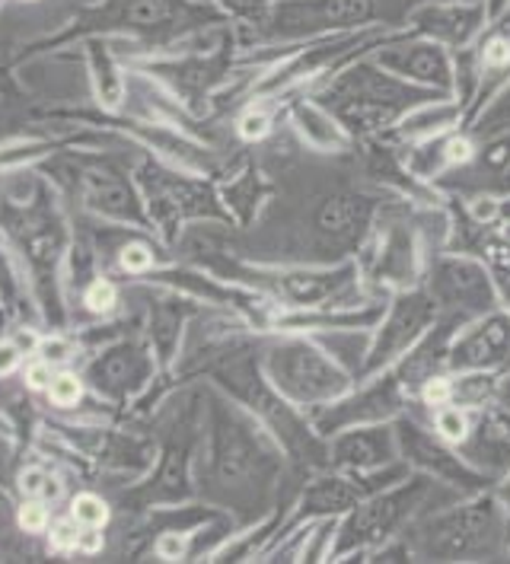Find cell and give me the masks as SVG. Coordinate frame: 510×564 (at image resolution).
<instances>
[{"label":"cell","instance_id":"obj_14","mask_svg":"<svg viewBox=\"0 0 510 564\" xmlns=\"http://www.w3.org/2000/svg\"><path fill=\"white\" fill-rule=\"evenodd\" d=\"M434 188L441 195H459V198H473V195L504 198L510 195V131L479 141L476 156L466 166L451 170L447 176L437 178Z\"/></svg>","mask_w":510,"mask_h":564},{"label":"cell","instance_id":"obj_6","mask_svg":"<svg viewBox=\"0 0 510 564\" xmlns=\"http://www.w3.org/2000/svg\"><path fill=\"white\" fill-rule=\"evenodd\" d=\"M262 373L281 399L306 415L319 412L355 387V377L341 370L310 335H287L265 348Z\"/></svg>","mask_w":510,"mask_h":564},{"label":"cell","instance_id":"obj_28","mask_svg":"<svg viewBox=\"0 0 510 564\" xmlns=\"http://www.w3.org/2000/svg\"><path fill=\"white\" fill-rule=\"evenodd\" d=\"M240 134L246 141H262L271 134V109L265 106H252L240 119Z\"/></svg>","mask_w":510,"mask_h":564},{"label":"cell","instance_id":"obj_21","mask_svg":"<svg viewBox=\"0 0 510 564\" xmlns=\"http://www.w3.org/2000/svg\"><path fill=\"white\" fill-rule=\"evenodd\" d=\"M291 124H294V131H297L303 148L313 150V153L335 156V153L355 150V138L345 131V124L335 119L323 102H316L313 96L294 102V109H291Z\"/></svg>","mask_w":510,"mask_h":564},{"label":"cell","instance_id":"obj_37","mask_svg":"<svg viewBox=\"0 0 510 564\" xmlns=\"http://www.w3.org/2000/svg\"><path fill=\"white\" fill-rule=\"evenodd\" d=\"M42 355H45V360H55V364H58V360H67V357H70V348H67L64 341H45V345H42Z\"/></svg>","mask_w":510,"mask_h":564},{"label":"cell","instance_id":"obj_39","mask_svg":"<svg viewBox=\"0 0 510 564\" xmlns=\"http://www.w3.org/2000/svg\"><path fill=\"white\" fill-rule=\"evenodd\" d=\"M102 545V539L96 533H80V542H77V549H84V552H96Z\"/></svg>","mask_w":510,"mask_h":564},{"label":"cell","instance_id":"obj_18","mask_svg":"<svg viewBox=\"0 0 510 564\" xmlns=\"http://www.w3.org/2000/svg\"><path fill=\"white\" fill-rule=\"evenodd\" d=\"M469 52L476 58V67H479V96H476L466 121L473 119L481 106L510 80V3L508 10H501L495 20H488V26L469 45Z\"/></svg>","mask_w":510,"mask_h":564},{"label":"cell","instance_id":"obj_33","mask_svg":"<svg viewBox=\"0 0 510 564\" xmlns=\"http://www.w3.org/2000/svg\"><path fill=\"white\" fill-rule=\"evenodd\" d=\"M121 265L128 268V271H144V268L151 265V252L144 246H131V249H124Z\"/></svg>","mask_w":510,"mask_h":564},{"label":"cell","instance_id":"obj_9","mask_svg":"<svg viewBox=\"0 0 510 564\" xmlns=\"http://www.w3.org/2000/svg\"><path fill=\"white\" fill-rule=\"evenodd\" d=\"M395 437H399V456L409 463V469L453 485L463 495H476L485 488H495L491 478L476 473L453 444H447L424 417L402 412L395 417Z\"/></svg>","mask_w":510,"mask_h":564},{"label":"cell","instance_id":"obj_19","mask_svg":"<svg viewBox=\"0 0 510 564\" xmlns=\"http://www.w3.org/2000/svg\"><path fill=\"white\" fill-rule=\"evenodd\" d=\"M363 501L358 476L355 473H341V469H319V476L306 481L301 491V510L294 517V523L306 520H323V517H345L351 507Z\"/></svg>","mask_w":510,"mask_h":564},{"label":"cell","instance_id":"obj_40","mask_svg":"<svg viewBox=\"0 0 510 564\" xmlns=\"http://www.w3.org/2000/svg\"><path fill=\"white\" fill-rule=\"evenodd\" d=\"M481 3H485V13H488V20H495L501 10H508L510 0H481Z\"/></svg>","mask_w":510,"mask_h":564},{"label":"cell","instance_id":"obj_25","mask_svg":"<svg viewBox=\"0 0 510 564\" xmlns=\"http://www.w3.org/2000/svg\"><path fill=\"white\" fill-rule=\"evenodd\" d=\"M427 424L447 441V444H459L466 434H469V427H473V409H463V405H456V402H447V405H441V409H434L431 415H427Z\"/></svg>","mask_w":510,"mask_h":564},{"label":"cell","instance_id":"obj_35","mask_svg":"<svg viewBox=\"0 0 510 564\" xmlns=\"http://www.w3.org/2000/svg\"><path fill=\"white\" fill-rule=\"evenodd\" d=\"M160 555L163 558H182L185 555V539L182 535H163L160 539Z\"/></svg>","mask_w":510,"mask_h":564},{"label":"cell","instance_id":"obj_5","mask_svg":"<svg viewBox=\"0 0 510 564\" xmlns=\"http://www.w3.org/2000/svg\"><path fill=\"white\" fill-rule=\"evenodd\" d=\"M355 262H358L363 284L377 297H392L395 291L421 284L427 252L412 224V198L392 195L383 202V208L373 220V230L363 239Z\"/></svg>","mask_w":510,"mask_h":564},{"label":"cell","instance_id":"obj_10","mask_svg":"<svg viewBox=\"0 0 510 564\" xmlns=\"http://www.w3.org/2000/svg\"><path fill=\"white\" fill-rule=\"evenodd\" d=\"M409 409V395L399 387V380L392 377V370H383L377 377L358 380L341 399H335L329 405H323L319 412H313L310 421L316 427V434L332 437L341 427L351 424H377V421H395Z\"/></svg>","mask_w":510,"mask_h":564},{"label":"cell","instance_id":"obj_16","mask_svg":"<svg viewBox=\"0 0 510 564\" xmlns=\"http://www.w3.org/2000/svg\"><path fill=\"white\" fill-rule=\"evenodd\" d=\"M459 456L491 478L495 485L510 473V415L504 409H498L495 402L473 412V427L469 434L456 444Z\"/></svg>","mask_w":510,"mask_h":564},{"label":"cell","instance_id":"obj_3","mask_svg":"<svg viewBox=\"0 0 510 564\" xmlns=\"http://www.w3.org/2000/svg\"><path fill=\"white\" fill-rule=\"evenodd\" d=\"M424 0H274L246 26L259 45H301L360 30H405Z\"/></svg>","mask_w":510,"mask_h":564},{"label":"cell","instance_id":"obj_22","mask_svg":"<svg viewBox=\"0 0 510 564\" xmlns=\"http://www.w3.org/2000/svg\"><path fill=\"white\" fill-rule=\"evenodd\" d=\"M310 338L326 351V355L355 377L363 373V364L370 355V341H373V328H323V332H310Z\"/></svg>","mask_w":510,"mask_h":564},{"label":"cell","instance_id":"obj_2","mask_svg":"<svg viewBox=\"0 0 510 564\" xmlns=\"http://www.w3.org/2000/svg\"><path fill=\"white\" fill-rule=\"evenodd\" d=\"M441 96H451V93H437V89H424L409 80H399L370 55L345 64L341 70H335L332 77H326L313 89V99L323 102L358 144L387 138L392 124L409 109H415L427 99H441Z\"/></svg>","mask_w":510,"mask_h":564},{"label":"cell","instance_id":"obj_17","mask_svg":"<svg viewBox=\"0 0 510 564\" xmlns=\"http://www.w3.org/2000/svg\"><path fill=\"white\" fill-rule=\"evenodd\" d=\"M479 150V138L466 128H453L447 134L415 141V144H399V160L412 176L434 185L441 176H447L451 170L466 166Z\"/></svg>","mask_w":510,"mask_h":564},{"label":"cell","instance_id":"obj_30","mask_svg":"<svg viewBox=\"0 0 510 564\" xmlns=\"http://www.w3.org/2000/svg\"><path fill=\"white\" fill-rule=\"evenodd\" d=\"M87 306L96 313H106L116 306V288L109 281H96L90 291H87Z\"/></svg>","mask_w":510,"mask_h":564},{"label":"cell","instance_id":"obj_20","mask_svg":"<svg viewBox=\"0 0 510 564\" xmlns=\"http://www.w3.org/2000/svg\"><path fill=\"white\" fill-rule=\"evenodd\" d=\"M466 121V109L459 106V99L453 96H441V99H427L415 109H409L402 119L392 124V131L380 141H390V144H415V141H427V138H437V134H447L453 128H463Z\"/></svg>","mask_w":510,"mask_h":564},{"label":"cell","instance_id":"obj_13","mask_svg":"<svg viewBox=\"0 0 510 564\" xmlns=\"http://www.w3.org/2000/svg\"><path fill=\"white\" fill-rule=\"evenodd\" d=\"M488 26V13L481 0H424L412 10L405 30L441 42L444 48H469Z\"/></svg>","mask_w":510,"mask_h":564},{"label":"cell","instance_id":"obj_36","mask_svg":"<svg viewBox=\"0 0 510 564\" xmlns=\"http://www.w3.org/2000/svg\"><path fill=\"white\" fill-rule=\"evenodd\" d=\"M26 380H30L32 389L52 387V367H48V364H32L30 373H26Z\"/></svg>","mask_w":510,"mask_h":564},{"label":"cell","instance_id":"obj_23","mask_svg":"<svg viewBox=\"0 0 510 564\" xmlns=\"http://www.w3.org/2000/svg\"><path fill=\"white\" fill-rule=\"evenodd\" d=\"M495 383L498 373L495 370H459L451 373V402L463 409H485L495 399Z\"/></svg>","mask_w":510,"mask_h":564},{"label":"cell","instance_id":"obj_31","mask_svg":"<svg viewBox=\"0 0 510 564\" xmlns=\"http://www.w3.org/2000/svg\"><path fill=\"white\" fill-rule=\"evenodd\" d=\"M80 542V523L77 520H61L52 527V545L55 549H77Z\"/></svg>","mask_w":510,"mask_h":564},{"label":"cell","instance_id":"obj_32","mask_svg":"<svg viewBox=\"0 0 510 564\" xmlns=\"http://www.w3.org/2000/svg\"><path fill=\"white\" fill-rule=\"evenodd\" d=\"M45 523H48V510L42 505H26L20 510V527H23L26 533H42Z\"/></svg>","mask_w":510,"mask_h":564},{"label":"cell","instance_id":"obj_11","mask_svg":"<svg viewBox=\"0 0 510 564\" xmlns=\"http://www.w3.org/2000/svg\"><path fill=\"white\" fill-rule=\"evenodd\" d=\"M370 58L377 61L383 70L395 74L399 80H409L415 87L437 89L453 96V52L441 42H431L424 35L409 30L390 32Z\"/></svg>","mask_w":510,"mask_h":564},{"label":"cell","instance_id":"obj_15","mask_svg":"<svg viewBox=\"0 0 510 564\" xmlns=\"http://www.w3.org/2000/svg\"><path fill=\"white\" fill-rule=\"evenodd\" d=\"M326 441H329V469H341V473H367L402 459L395 421L351 424L335 431Z\"/></svg>","mask_w":510,"mask_h":564},{"label":"cell","instance_id":"obj_29","mask_svg":"<svg viewBox=\"0 0 510 564\" xmlns=\"http://www.w3.org/2000/svg\"><path fill=\"white\" fill-rule=\"evenodd\" d=\"M48 395H52V402H58V405H74V402L80 399V380H77L74 373H61V377H52Z\"/></svg>","mask_w":510,"mask_h":564},{"label":"cell","instance_id":"obj_34","mask_svg":"<svg viewBox=\"0 0 510 564\" xmlns=\"http://www.w3.org/2000/svg\"><path fill=\"white\" fill-rule=\"evenodd\" d=\"M498 409H504L510 415V370L498 373V383H495V399H491Z\"/></svg>","mask_w":510,"mask_h":564},{"label":"cell","instance_id":"obj_1","mask_svg":"<svg viewBox=\"0 0 510 564\" xmlns=\"http://www.w3.org/2000/svg\"><path fill=\"white\" fill-rule=\"evenodd\" d=\"M402 539L412 562H501L510 545V507L485 488L421 517Z\"/></svg>","mask_w":510,"mask_h":564},{"label":"cell","instance_id":"obj_38","mask_svg":"<svg viewBox=\"0 0 510 564\" xmlns=\"http://www.w3.org/2000/svg\"><path fill=\"white\" fill-rule=\"evenodd\" d=\"M17 364H20V351L13 345H0V373L13 370Z\"/></svg>","mask_w":510,"mask_h":564},{"label":"cell","instance_id":"obj_4","mask_svg":"<svg viewBox=\"0 0 510 564\" xmlns=\"http://www.w3.org/2000/svg\"><path fill=\"white\" fill-rule=\"evenodd\" d=\"M459 498H466V495L456 491L453 485H444L437 478L412 469L409 478H402L399 485L363 498L345 517H338L332 558L335 562H345L351 555L367 558V552H373L377 545L402 535L412 523H419L421 517H427L441 507L456 505Z\"/></svg>","mask_w":510,"mask_h":564},{"label":"cell","instance_id":"obj_12","mask_svg":"<svg viewBox=\"0 0 510 564\" xmlns=\"http://www.w3.org/2000/svg\"><path fill=\"white\" fill-rule=\"evenodd\" d=\"M451 373L459 370H510V313L504 306L456 328L447 351Z\"/></svg>","mask_w":510,"mask_h":564},{"label":"cell","instance_id":"obj_27","mask_svg":"<svg viewBox=\"0 0 510 564\" xmlns=\"http://www.w3.org/2000/svg\"><path fill=\"white\" fill-rule=\"evenodd\" d=\"M70 513H74V520H77L80 527H87V530H99V527L109 520V510H106V505H102L96 495H80V498H74Z\"/></svg>","mask_w":510,"mask_h":564},{"label":"cell","instance_id":"obj_26","mask_svg":"<svg viewBox=\"0 0 510 564\" xmlns=\"http://www.w3.org/2000/svg\"><path fill=\"white\" fill-rule=\"evenodd\" d=\"M473 256L491 268V274H510V239L504 237L501 227H498V230L488 227V230L481 234L479 246H476Z\"/></svg>","mask_w":510,"mask_h":564},{"label":"cell","instance_id":"obj_7","mask_svg":"<svg viewBox=\"0 0 510 564\" xmlns=\"http://www.w3.org/2000/svg\"><path fill=\"white\" fill-rule=\"evenodd\" d=\"M421 288L437 306V323L463 328L485 313L498 310V281L491 268L466 252H437L427 259Z\"/></svg>","mask_w":510,"mask_h":564},{"label":"cell","instance_id":"obj_24","mask_svg":"<svg viewBox=\"0 0 510 564\" xmlns=\"http://www.w3.org/2000/svg\"><path fill=\"white\" fill-rule=\"evenodd\" d=\"M463 128L473 131L479 141L495 138V134H501V131H510V80L498 89V93H495V96H491V99H488Z\"/></svg>","mask_w":510,"mask_h":564},{"label":"cell","instance_id":"obj_41","mask_svg":"<svg viewBox=\"0 0 510 564\" xmlns=\"http://www.w3.org/2000/svg\"><path fill=\"white\" fill-rule=\"evenodd\" d=\"M495 491H498V495H501V501H504V505L510 507V473L504 478H501L498 485H495Z\"/></svg>","mask_w":510,"mask_h":564},{"label":"cell","instance_id":"obj_8","mask_svg":"<svg viewBox=\"0 0 510 564\" xmlns=\"http://www.w3.org/2000/svg\"><path fill=\"white\" fill-rule=\"evenodd\" d=\"M434 323H437V306H434V300L421 284L395 291L387 300V310H383L380 323L373 326L370 355H367L363 373L358 380L390 370L399 357L405 355L409 348H415L421 338L434 328Z\"/></svg>","mask_w":510,"mask_h":564}]
</instances>
